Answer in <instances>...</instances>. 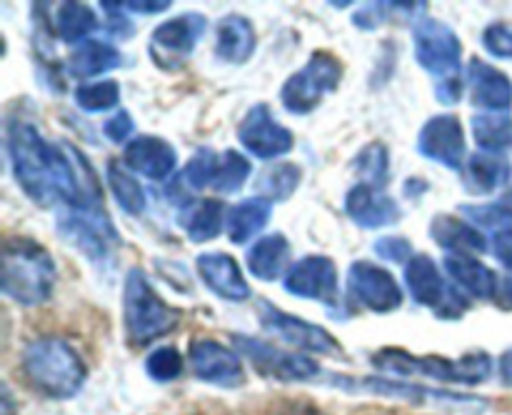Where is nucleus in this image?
<instances>
[{
  "label": "nucleus",
  "instance_id": "nucleus-1",
  "mask_svg": "<svg viewBox=\"0 0 512 415\" xmlns=\"http://www.w3.org/2000/svg\"><path fill=\"white\" fill-rule=\"evenodd\" d=\"M58 265L50 250L28 235H10L3 245V293L23 308H38L58 288Z\"/></svg>",
  "mask_w": 512,
  "mask_h": 415
},
{
  "label": "nucleus",
  "instance_id": "nucleus-2",
  "mask_svg": "<svg viewBox=\"0 0 512 415\" xmlns=\"http://www.w3.org/2000/svg\"><path fill=\"white\" fill-rule=\"evenodd\" d=\"M25 378L53 400H70L83 390L88 368L78 350L58 335H38L20 353Z\"/></svg>",
  "mask_w": 512,
  "mask_h": 415
},
{
  "label": "nucleus",
  "instance_id": "nucleus-3",
  "mask_svg": "<svg viewBox=\"0 0 512 415\" xmlns=\"http://www.w3.org/2000/svg\"><path fill=\"white\" fill-rule=\"evenodd\" d=\"M370 365L380 375L393 378H430L443 383L480 385L493 373V358L485 350L465 353L463 358L450 360L440 355H413L403 348H383L370 358Z\"/></svg>",
  "mask_w": 512,
  "mask_h": 415
},
{
  "label": "nucleus",
  "instance_id": "nucleus-4",
  "mask_svg": "<svg viewBox=\"0 0 512 415\" xmlns=\"http://www.w3.org/2000/svg\"><path fill=\"white\" fill-rule=\"evenodd\" d=\"M180 318L183 313L155 293L143 270H128L123 283V325L125 338L133 348H145L170 335L180 325Z\"/></svg>",
  "mask_w": 512,
  "mask_h": 415
},
{
  "label": "nucleus",
  "instance_id": "nucleus-5",
  "mask_svg": "<svg viewBox=\"0 0 512 415\" xmlns=\"http://www.w3.org/2000/svg\"><path fill=\"white\" fill-rule=\"evenodd\" d=\"M55 230L65 245L83 255L90 265L98 270L110 268L118 258L123 240L115 230L105 205L100 208H83V210H60L55 220Z\"/></svg>",
  "mask_w": 512,
  "mask_h": 415
},
{
  "label": "nucleus",
  "instance_id": "nucleus-6",
  "mask_svg": "<svg viewBox=\"0 0 512 415\" xmlns=\"http://www.w3.org/2000/svg\"><path fill=\"white\" fill-rule=\"evenodd\" d=\"M345 65L330 50H315L308 63L295 70L280 88V103L293 115H310L343 83Z\"/></svg>",
  "mask_w": 512,
  "mask_h": 415
},
{
  "label": "nucleus",
  "instance_id": "nucleus-7",
  "mask_svg": "<svg viewBox=\"0 0 512 415\" xmlns=\"http://www.w3.org/2000/svg\"><path fill=\"white\" fill-rule=\"evenodd\" d=\"M405 285L415 303L433 308L435 318L440 320H460L473 305L458 285H450L443 278L440 265L428 253H415V258L405 265Z\"/></svg>",
  "mask_w": 512,
  "mask_h": 415
},
{
  "label": "nucleus",
  "instance_id": "nucleus-8",
  "mask_svg": "<svg viewBox=\"0 0 512 415\" xmlns=\"http://www.w3.org/2000/svg\"><path fill=\"white\" fill-rule=\"evenodd\" d=\"M415 60L438 83L460 78L463 65V40L448 23L438 18H420L413 25Z\"/></svg>",
  "mask_w": 512,
  "mask_h": 415
},
{
  "label": "nucleus",
  "instance_id": "nucleus-9",
  "mask_svg": "<svg viewBox=\"0 0 512 415\" xmlns=\"http://www.w3.org/2000/svg\"><path fill=\"white\" fill-rule=\"evenodd\" d=\"M230 340H233L238 355L248 358L258 373L280 380V383H310V380H320L325 373L318 360L305 353H288V350H280L265 340L250 338L243 333H233Z\"/></svg>",
  "mask_w": 512,
  "mask_h": 415
},
{
  "label": "nucleus",
  "instance_id": "nucleus-10",
  "mask_svg": "<svg viewBox=\"0 0 512 415\" xmlns=\"http://www.w3.org/2000/svg\"><path fill=\"white\" fill-rule=\"evenodd\" d=\"M258 323L263 330L278 335L283 343L305 350V353L343 358V345H340V340L330 330H325L323 325L308 323V320L298 318V315L285 313V310H280L278 305L265 298L258 300Z\"/></svg>",
  "mask_w": 512,
  "mask_h": 415
},
{
  "label": "nucleus",
  "instance_id": "nucleus-11",
  "mask_svg": "<svg viewBox=\"0 0 512 415\" xmlns=\"http://www.w3.org/2000/svg\"><path fill=\"white\" fill-rule=\"evenodd\" d=\"M205 28H208V18L203 13H195V10H188V13L165 20L150 35V60L160 70L173 73L198 48V43L205 35Z\"/></svg>",
  "mask_w": 512,
  "mask_h": 415
},
{
  "label": "nucleus",
  "instance_id": "nucleus-12",
  "mask_svg": "<svg viewBox=\"0 0 512 415\" xmlns=\"http://www.w3.org/2000/svg\"><path fill=\"white\" fill-rule=\"evenodd\" d=\"M348 298L370 313L388 315L403 308V288L388 268L370 260H355L348 268Z\"/></svg>",
  "mask_w": 512,
  "mask_h": 415
},
{
  "label": "nucleus",
  "instance_id": "nucleus-13",
  "mask_svg": "<svg viewBox=\"0 0 512 415\" xmlns=\"http://www.w3.org/2000/svg\"><path fill=\"white\" fill-rule=\"evenodd\" d=\"M283 288L285 293L295 295V298L318 300L330 310L333 318H338V313H335V305L340 300L338 265L328 255L315 253L295 260L285 273Z\"/></svg>",
  "mask_w": 512,
  "mask_h": 415
},
{
  "label": "nucleus",
  "instance_id": "nucleus-14",
  "mask_svg": "<svg viewBox=\"0 0 512 415\" xmlns=\"http://www.w3.org/2000/svg\"><path fill=\"white\" fill-rule=\"evenodd\" d=\"M235 135H238V143L260 160L283 158L295 145L293 130L275 120L268 103L250 105L248 113L238 123Z\"/></svg>",
  "mask_w": 512,
  "mask_h": 415
},
{
  "label": "nucleus",
  "instance_id": "nucleus-15",
  "mask_svg": "<svg viewBox=\"0 0 512 415\" xmlns=\"http://www.w3.org/2000/svg\"><path fill=\"white\" fill-rule=\"evenodd\" d=\"M330 385L335 388H343L348 393H375V395H388V398H403L413 400V403H458L463 408H485L483 398H475V395H463V393H445V390H433L425 388L418 383H405L398 378H385V375H368V378H343V375H333Z\"/></svg>",
  "mask_w": 512,
  "mask_h": 415
},
{
  "label": "nucleus",
  "instance_id": "nucleus-16",
  "mask_svg": "<svg viewBox=\"0 0 512 415\" xmlns=\"http://www.w3.org/2000/svg\"><path fill=\"white\" fill-rule=\"evenodd\" d=\"M418 153L453 173H463L468 163V145L458 115L440 113L425 120L418 133Z\"/></svg>",
  "mask_w": 512,
  "mask_h": 415
},
{
  "label": "nucleus",
  "instance_id": "nucleus-17",
  "mask_svg": "<svg viewBox=\"0 0 512 415\" xmlns=\"http://www.w3.org/2000/svg\"><path fill=\"white\" fill-rule=\"evenodd\" d=\"M190 368L195 378L218 388H240L245 383V368L238 350L228 348L220 340L195 338L188 350Z\"/></svg>",
  "mask_w": 512,
  "mask_h": 415
},
{
  "label": "nucleus",
  "instance_id": "nucleus-18",
  "mask_svg": "<svg viewBox=\"0 0 512 415\" xmlns=\"http://www.w3.org/2000/svg\"><path fill=\"white\" fill-rule=\"evenodd\" d=\"M345 215L353 220L355 225L368 230H380L390 228V225L400 223L403 213H400V205L393 195L385 193L383 188H375L368 183H355L353 188L345 193Z\"/></svg>",
  "mask_w": 512,
  "mask_h": 415
},
{
  "label": "nucleus",
  "instance_id": "nucleus-19",
  "mask_svg": "<svg viewBox=\"0 0 512 415\" xmlns=\"http://www.w3.org/2000/svg\"><path fill=\"white\" fill-rule=\"evenodd\" d=\"M195 268H198L200 280L228 303H245L253 295L243 270H240V263L230 253L213 250V253L198 255Z\"/></svg>",
  "mask_w": 512,
  "mask_h": 415
},
{
  "label": "nucleus",
  "instance_id": "nucleus-20",
  "mask_svg": "<svg viewBox=\"0 0 512 415\" xmlns=\"http://www.w3.org/2000/svg\"><path fill=\"white\" fill-rule=\"evenodd\" d=\"M123 165L133 173H140L143 178L163 183L178 168V153L173 145L158 135H138L125 145Z\"/></svg>",
  "mask_w": 512,
  "mask_h": 415
},
{
  "label": "nucleus",
  "instance_id": "nucleus-21",
  "mask_svg": "<svg viewBox=\"0 0 512 415\" xmlns=\"http://www.w3.org/2000/svg\"><path fill=\"white\" fill-rule=\"evenodd\" d=\"M470 103L485 113H508L512 108V80L495 65L480 58L468 63Z\"/></svg>",
  "mask_w": 512,
  "mask_h": 415
},
{
  "label": "nucleus",
  "instance_id": "nucleus-22",
  "mask_svg": "<svg viewBox=\"0 0 512 415\" xmlns=\"http://www.w3.org/2000/svg\"><path fill=\"white\" fill-rule=\"evenodd\" d=\"M430 238L448 255H483L490 248V240L485 238L483 230L450 213H440L430 220Z\"/></svg>",
  "mask_w": 512,
  "mask_h": 415
},
{
  "label": "nucleus",
  "instance_id": "nucleus-23",
  "mask_svg": "<svg viewBox=\"0 0 512 415\" xmlns=\"http://www.w3.org/2000/svg\"><path fill=\"white\" fill-rule=\"evenodd\" d=\"M443 268L470 300H495L500 278L475 255H445Z\"/></svg>",
  "mask_w": 512,
  "mask_h": 415
},
{
  "label": "nucleus",
  "instance_id": "nucleus-24",
  "mask_svg": "<svg viewBox=\"0 0 512 415\" xmlns=\"http://www.w3.org/2000/svg\"><path fill=\"white\" fill-rule=\"evenodd\" d=\"M258 48V33L253 23L240 13H228L218 20L215 30V53L230 65H245Z\"/></svg>",
  "mask_w": 512,
  "mask_h": 415
},
{
  "label": "nucleus",
  "instance_id": "nucleus-25",
  "mask_svg": "<svg viewBox=\"0 0 512 415\" xmlns=\"http://www.w3.org/2000/svg\"><path fill=\"white\" fill-rule=\"evenodd\" d=\"M225 218H228V213H225L223 203L215 198H193L178 208V225L188 235L190 243L198 245L218 238Z\"/></svg>",
  "mask_w": 512,
  "mask_h": 415
},
{
  "label": "nucleus",
  "instance_id": "nucleus-26",
  "mask_svg": "<svg viewBox=\"0 0 512 415\" xmlns=\"http://www.w3.org/2000/svg\"><path fill=\"white\" fill-rule=\"evenodd\" d=\"M465 188L473 195H493L508 188L512 180V163L505 155L475 153L465 163Z\"/></svg>",
  "mask_w": 512,
  "mask_h": 415
},
{
  "label": "nucleus",
  "instance_id": "nucleus-27",
  "mask_svg": "<svg viewBox=\"0 0 512 415\" xmlns=\"http://www.w3.org/2000/svg\"><path fill=\"white\" fill-rule=\"evenodd\" d=\"M290 260V243L283 233H268L253 243L245 253L248 270L263 283H273L280 275L285 278V265Z\"/></svg>",
  "mask_w": 512,
  "mask_h": 415
},
{
  "label": "nucleus",
  "instance_id": "nucleus-28",
  "mask_svg": "<svg viewBox=\"0 0 512 415\" xmlns=\"http://www.w3.org/2000/svg\"><path fill=\"white\" fill-rule=\"evenodd\" d=\"M120 65H123V55H120L118 48L103 43V40H85L68 55L65 68H68L73 78L88 80L98 78V75L108 73V70L120 68Z\"/></svg>",
  "mask_w": 512,
  "mask_h": 415
},
{
  "label": "nucleus",
  "instance_id": "nucleus-29",
  "mask_svg": "<svg viewBox=\"0 0 512 415\" xmlns=\"http://www.w3.org/2000/svg\"><path fill=\"white\" fill-rule=\"evenodd\" d=\"M270 215H273V203L270 200L260 198V195L240 200L238 205L228 210V218H225V230H228L230 243H248L250 238H255L270 223Z\"/></svg>",
  "mask_w": 512,
  "mask_h": 415
},
{
  "label": "nucleus",
  "instance_id": "nucleus-30",
  "mask_svg": "<svg viewBox=\"0 0 512 415\" xmlns=\"http://www.w3.org/2000/svg\"><path fill=\"white\" fill-rule=\"evenodd\" d=\"M55 13L50 15V30L58 35L63 43H80L88 38L90 33L98 30V15L88 8L85 3H73V0H65V3L53 5Z\"/></svg>",
  "mask_w": 512,
  "mask_h": 415
},
{
  "label": "nucleus",
  "instance_id": "nucleus-31",
  "mask_svg": "<svg viewBox=\"0 0 512 415\" xmlns=\"http://www.w3.org/2000/svg\"><path fill=\"white\" fill-rule=\"evenodd\" d=\"M473 138L483 153H512V115L510 113H478L470 120Z\"/></svg>",
  "mask_w": 512,
  "mask_h": 415
},
{
  "label": "nucleus",
  "instance_id": "nucleus-32",
  "mask_svg": "<svg viewBox=\"0 0 512 415\" xmlns=\"http://www.w3.org/2000/svg\"><path fill=\"white\" fill-rule=\"evenodd\" d=\"M105 175H108L110 193H113L120 210L125 215H133V218L143 215L145 208H148V195H145V188L140 185V180L125 165H120L118 160H110Z\"/></svg>",
  "mask_w": 512,
  "mask_h": 415
},
{
  "label": "nucleus",
  "instance_id": "nucleus-33",
  "mask_svg": "<svg viewBox=\"0 0 512 415\" xmlns=\"http://www.w3.org/2000/svg\"><path fill=\"white\" fill-rule=\"evenodd\" d=\"M460 218L473 223L475 228L488 230L490 235L512 228V190H505L498 200L490 203H463L458 208Z\"/></svg>",
  "mask_w": 512,
  "mask_h": 415
},
{
  "label": "nucleus",
  "instance_id": "nucleus-34",
  "mask_svg": "<svg viewBox=\"0 0 512 415\" xmlns=\"http://www.w3.org/2000/svg\"><path fill=\"white\" fill-rule=\"evenodd\" d=\"M303 183V170L295 163H275L260 173L255 190L260 198L270 200V203H285L293 198L298 185Z\"/></svg>",
  "mask_w": 512,
  "mask_h": 415
},
{
  "label": "nucleus",
  "instance_id": "nucleus-35",
  "mask_svg": "<svg viewBox=\"0 0 512 415\" xmlns=\"http://www.w3.org/2000/svg\"><path fill=\"white\" fill-rule=\"evenodd\" d=\"M218 165H220V155L215 153L213 148H198L193 153V158L185 163V168L180 170L178 175V183L170 185L168 193H175L178 188H188L200 193L205 190L208 185H213L215 173H218Z\"/></svg>",
  "mask_w": 512,
  "mask_h": 415
},
{
  "label": "nucleus",
  "instance_id": "nucleus-36",
  "mask_svg": "<svg viewBox=\"0 0 512 415\" xmlns=\"http://www.w3.org/2000/svg\"><path fill=\"white\" fill-rule=\"evenodd\" d=\"M425 8L428 3H368L358 8V13H353V25L365 33H373L390 18H413L415 15L420 20V10Z\"/></svg>",
  "mask_w": 512,
  "mask_h": 415
},
{
  "label": "nucleus",
  "instance_id": "nucleus-37",
  "mask_svg": "<svg viewBox=\"0 0 512 415\" xmlns=\"http://www.w3.org/2000/svg\"><path fill=\"white\" fill-rule=\"evenodd\" d=\"M353 168L363 175V183L375 185V188H385L390 180V155L388 145L373 140V143L363 145L360 153L355 155Z\"/></svg>",
  "mask_w": 512,
  "mask_h": 415
},
{
  "label": "nucleus",
  "instance_id": "nucleus-38",
  "mask_svg": "<svg viewBox=\"0 0 512 415\" xmlns=\"http://www.w3.org/2000/svg\"><path fill=\"white\" fill-rule=\"evenodd\" d=\"M250 173H253V165L238 150H225L220 155L218 173H215L213 190L220 195H235L243 190V185L248 183Z\"/></svg>",
  "mask_w": 512,
  "mask_h": 415
},
{
  "label": "nucleus",
  "instance_id": "nucleus-39",
  "mask_svg": "<svg viewBox=\"0 0 512 415\" xmlns=\"http://www.w3.org/2000/svg\"><path fill=\"white\" fill-rule=\"evenodd\" d=\"M75 105L85 113H105L120 105V83L118 80H95V83H83L73 93Z\"/></svg>",
  "mask_w": 512,
  "mask_h": 415
},
{
  "label": "nucleus",
  "instance_id": "nucleus-40",
  "mask_svg": "<svg viewBox=\"0 0 512 415\" xmlns=\"http://www.w3.org/2000/svg\"><path fill=\"white\" fill-rule=\"evenodd\" d=\"M183 355L173 345H163V348H155L153 353L145 358V373L155 383H173L183 375Z\"/></svg>",
  "mask_w": 512,
  "mask_h": 415
},
{
  "label": "nucleus",
  "instance_id": "nucleus-41",
  "mask_svg": "<svg viewBox=\"0 0 512 415\" xmlns=\"http://www.w3.org/2000/svg\"><path fill=\"white\" fill-rule=\"evenodd\" d=\"M483 48L495 58L512 60V23H490L483 30Z\"/></svg>",
  "mask_w": 512,
  "mask_h": 415
},
{
  "label": "nucleus",
  "instance_id": "nucleus-42",
  "mask_svg": "<svg viewBox=\"0 0 512 415\" xmlns=\"http://www.w3.org/2000/svg\"><path fill=\"white\" fill-rule=\"evenodd\" d=\"M373 250L380 255L383 260H390V263H405L408 265L410 260L415 258L413 243L403 235H383L373 243Z\"/></svg>",
  "mask_w": 512,
  "mask_h": 415
},
{
  "label": "nucleus",
  "instance_id": "nucleus-43",
  "mask_svg": "<svg viewBox=\"0 0 512 415\" xmlns=\"http://www.w3.org/2000/svg\"><path fill=\"white\" fill-rule=\"evenodd\" d=\"M133 133H135L133 115H130L128 110H123V108H120L118 113L113 115V118H108L103 123V135L110 140V143H115V145L125 143V140H128Z\"/></svg>",
  "mask_w": 512,
  "mask_h": 415
},
{
  "label": "nucleus",
  "instance_id": "nucleus-44",
  "mask_svg": "<svg viewBox=\"0 0 512 415\" xmlns=\"http://www.w3.org/2000/svg\"><path fill=\"white\" fill-rule=\"evenodd\" d=\"M100 10H108V30L113 35H123V38H130V35H133V25L128 23V18H125V3H108V0H105V3H100Z\"/></svg>",
  "mask_w": 512,
  "mask_h": 415
},
{
  "label": "nucleus",
  "instance_id": "nucleus-45",
  "mask_svg": "<svg viewBox=\"0 0 512 415\" xmlns=\"http://www.w3.org/2000/svg\"><path fill=\"white\" fill-rule=\"evenodd\" d=\"M490 250H493V255L498 258V263L503 265L505 270H510L512 275V228L493 233V238H490Z\"/></svg>",
  "mask_w": 512,
  "mask_h": 415
},
{
  "label": "nucleus",
  "instance_id": "nucleus-46",
  "mask_svg": "<svg viewBox=\"0 0 512 415\" xmlns=\"http://www.w3.org/2000/svg\"><path fill=\"white\" fill-rule=\"evenodd\" d=\"M460 98H463V78L448 80V83L435 85V100L443 105H458Z\"/></svg>",
  "mask_w": 512,
  "mask_h": 415
},
{
  "label": "nucleus",
  "instance_id": "nucleus-47",
  "mask_svg": "<svg viewBox=\"0 0 512 415\" xmlns=\"http://www.w3.org/2000/svg\"><path fill=\"white\" fill-rule=\"evenodd\" d=\"M170 8V0H155V3H148V0H140V3H125V10H133V13H140V15H158V13H165V10Z\"/></svg>",
  "mask_w": 512,
  "mask_h": 415
},
{
  "label": "nucleus",
  "instance_id": "nucleus-48",
  "mask_svg": "<svg viewBox=\"0 0 512 415\" xmlns=\"http://www.w3.org/2000/svg\"><path fill=\"white\" fill-rule=\"evenodd\" d=\"M495 303H498V308L512 310V275H505V278L500 280V288H498V295H495Z\"/></svg>",
  "mask_w": 512,
  "mask_h": 415
},
{
  "label": "nucleus",
  "instance_id": "nucleus-49",
  "mask_svg": "<svg viewBox=\"0 0 512 415\" xmlns=\"http://www.w3.org/2000/svg\"><path fill=\"white\" fill-rule=\"evenodd\" d=\"M430 185H428V180L425 178H408L405 180V185H403V190H405V198H420V195L425 193V190H428Z\"/></svg>",
  "mask_w": 512,
  "mask_h": 415
},
{
  "label": "nucleus",
  "instance_id": "nucleus-50",
  "mask_svg": "<svg viewBox=\"0 0 512 415\" xmlns=\"http://www.w3.org/2000/svg\"><path fill=\"white\" fill-rule=\"evenodd\" d=\"M498 370H500V380H503V385L512 388V348L505 350V353L500 355Z\"/></svg>",
  "mask_w": 512,
  "mask_h": 415
},
{
  "label": "nucleus",
  "instance_id": "nucleus-51",
  "mask_svg": "<svg viewBox=\"0 0 512 415\" xmlns=\"http://www.w3.org/2000/svg\"><path fill=\"white\" fill-rule=\"evenodd\" d=\"M280 415H320V410L310 403H290Z\"/></svg>",
  "mask_w": 512,
  "mask_h": 415
},
{
  "label": "nucleus",
  "instance_id": "nucleus-52",
  "mask_svg": "<svg viewBox=\"0 0 512 415\" xmlns=\"http://www.w3.org/2000/svg\"><path fill=\"white\" fill-rule=\"evenodd\" d=\"M3 415H13V400H10L8 388H3Z\"/></svg>",
  "mask_w": 512,
  "mask_h": 415
},
{
  "label": "nucleus",
  "instance_id": "nucleus-53",
  "mask_svg": "<svg viewBox=\"0 0 512 415\" xmlns=\"http://www.w3.org/2000/svg\"><path fill=\"white\" fill-rule=\"evenodd\" d=\"M330 5H333V8H348L350 3H345V0H343V3H330Z\"/></svg>",
  "mask_w": 512,
  "mask_h": 415
}]
</instances>
